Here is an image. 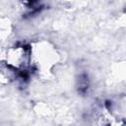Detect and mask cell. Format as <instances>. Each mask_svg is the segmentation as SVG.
<instances>
[{
    "mask_svg": "<svg viewBox=\"0 0 126 126\" xmlns=\"http://www.w3.org/2000/svg\"><path fill=\"white\" fill-rule=\"evenodd\" d=\"M7 68L17 72H26L32 63V47L26 44H17L9 47L5 54Z\"/></svg>",
    "mask_w": 126,
    "mask_h": 126,
    "instance_id": "1",
    "label": "cell"
},
{
    "mask_svg": "<svg viewBox=\"0 0 126 126\" xmlns=\"http://www.w3.org/2000/svg\"><path fill=\"white\" fill-rule=\"evenodd\" d=\"M32 63H34L38 69L40 68L42 71L49 70L57 61V53L56 50L49 46L47 43H38V46L35 49H32Z\"/></svg>",
    "mask_w": 126,
    "mask_h": 126,
    "instance_id": "2",
    "label": "cell"
}]
</instances>
